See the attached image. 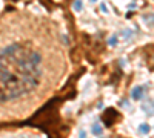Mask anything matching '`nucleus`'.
I'll return each mask as SVG.
<instances>
[{
    "label": "nucleus",
    "mask_w": 154,
    "mask_h": 138,
    "mask_svg": "<svg viewBox=\"0 0 154 138\" xmlns=\"http://www.w3.org/2000/svg\"><path fill=\"white\" fill-rule=\"evenodd\" d=\"M56 121H57V106H54V103L45 106L32 120V123L40 128H49Z\"/></svg>",
    "instance_id": "obj_1"
},
{
    "label": "nucleus",
    "mask_w": 154,
    "mask_h": 138,
    "mask_svg": "<svg viewBox=\"0 0 154 138\" xmlns=\"http://www.w3.org/2000/svg\"><path fill=\"white\" fill-rule=\"evenodd\" d=\"M103 123L106 124V126H112L114 123H117L119 121V118H120V114L116 109H112V107H109V109H106L105 112H103Z\"/></svg>",
    "instance_id": "obj_2"
},
{
    "label": "nucleus",
    "mask_w": 154,
    "mask_h": 138,
    "mask_svg": "<svg viewBox=\"0 0 154 138\" xmlns=\"http://www.w3.org/2000/svg\"><path fill=\"white\" fill-rule=\"evenodd\" d=\"M140 92H142V87H136V89L133 91V98H140Z\"/></svg>",
    "instance_id": "obj_3"
},
{
    "label": "nucleus",
    "mask_w": 154,
    "mask_h": 138,
    "mask_svg": "<svg viewBox=\"0 0 154 138\" xmlns=\"http://www.w3.org/2000/svg\"><path fill=\"white\" fill-rule=\"evenodd\" d=\"M74 9H75V11H80V9H82V2H79V0H77V2L74 3Z\"/></svg>",
    "instance_id": "obj_4"
},
{
    "label": "nucleus",
    "mask_w": 154,
    "mask_h": 138,
    "mask_svg": "<svg viewBox=\"0 0 154 138\" xmlns=\"http://www.w3.org/2000/svg\"><path fill=\"white\" fill-rule=\"evenodd\" d=\"M100 8H102V11H103V12H108V8H106V5H105V3H103V5H102Z\"/></svg>",
    "instance_id": "obj_5"
},
{
    "label": "nucleus",
    "mask_w": 154,
    "mask_h": 138,
    "mask_svg": "<svg viewBox=\"0 0 154 138\" xmlns=\"http://www.w3.org/2000/svg\"><path fill=\"white\" fill-rule=\"evenodd\" d=\"M91 2H96V0H91Z\"/></svg>",
    "instance_id": "obj_6"
},
{
    "label": "nucleus",
    "mask_w": 154,
    "mask_h": 138,
    "mask_svg": "<svg viewBox=\"0 0 154 138\" xmlns=\"http://www.w3.org/2000/svg\"><path fill=\"white\" fill-rule=\"evenodd\" d=\"M0 5H2V3H0Z\"/></svg>",
    "instance_id": "obj_7"
}]
</instances>
